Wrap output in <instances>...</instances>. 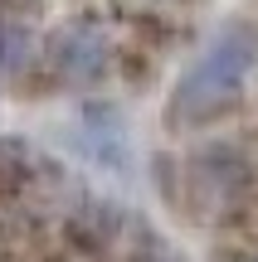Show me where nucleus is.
Instances as JSON below:
<instances>
[{
    "instance_id": "1",
    "label": "nucleus",
    "mask_w": 258,
    "mask_h": 262,
    "mask_svg": "<svg viewBox=\"0 0 258 262\" xmlns=\"http://www.w3.org/2000/svg\"><path fill=\"white\" fill-rule=\"evenodd\" d=\"M258 63V29L253 25H224L210 34V44L185 63L171 93V117L175 122H205L220 107H229L244 93Z\"/></svg>"
}]
</instances>
